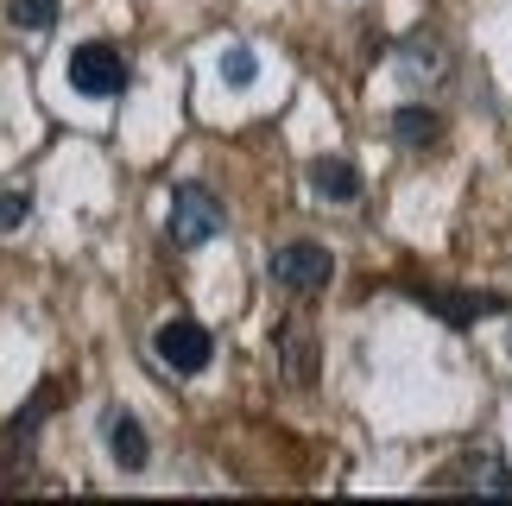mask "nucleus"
Returning <instances> with one entry per match:
<instances>
[{"label": "nucleus", "instance_id": "nucleus-5", "mask_svg": "<svg viewBox=\"0 0 512 506\" xmlns=\"http://www.w3.org/2000/svg\"><path fill=\"white\" fill-rule=\"evenodd\" d=\"M272 355H279L285 386H310L317 367H323V342H317V329H310L304 317H285L279 329H272Z\"/></svg>", "mask_w": 512, "mask_h": 506}, {"label": "nucleus", "instance_id": "nucleus-8", "mask_svg": "<svg viewBox=\"0 0 512 506\" xmlns=\"http://www.w3.org/2000/svg\"><path fill=\"white\" fill-rule=\"evenodd\" d=\"M424 304L437 310L449 329H468V323H481V317L512 310V298H500V291H424Z\"/></svg>", "mask_w": 512, "mask_h": 506}, {"label": "nucleus", "instance_id": "nucleus-3", "mask_svg": "<svg viewBox=\"0 0 512 506\" xmlns=\"http://www.w3.org/2000/svg\"><path fill=\"white\" fill-rule=\"evenodd\" d=\"M228 228V209L209 197L203 184H184V190H171V216H165V235L171 247H203L215 241Z\"/></svg>", "mask_w": 512, "mask_h": 506}, {"label": "nucleus", "instance_id": "nucleus-9", "mask_svg": "<svg viewBox=\"0 0 512 506\" xmlns=\"http://www.w3.org/2000/svg\"><path fill=\"white\" fill-rule=\"evenodd\" d=\"M304 184L317 190L323 203H361V171H354L348 159H310V171H304Z\"/></svg>", "mask_w": 512, "mask_h": 506}, {"label": "nucleus", "instance_id": "nucleus-4", "mask_svg": "<svg viewBox=\"0 0 512 506\" xmlns=\"http://www.w3.org/2000/svg\"><path fill=\"white\" fill-rule=\"evenodd\" d=\"M215 355V336L196 317H171L159 323V336H152V361L165 367V374H203Z\"/></svg>", "mask_w": 512, "mask_h": 506}, {"label": "nucleus", "instance_id": "nucleus-2", "mask_svg": "<svg viewBox=\"0 0 512 506\" xmlns=\"http://www.w3.org/2000/svg\"><path fill=\"white\" fill-rule=\"evenodd\" d=\"M64 76H70L76 95H89V102H114V95L127 89V57L114 51V45H102V38H89V45L70 51Z\"/></svg>", "mask_w": 512, "mask_h": 506}, {"label": "nucleus", "instance_id": "nucleus-12", "mask_svg": "<svg viewBox=\"0 0 512 506\" xmlns=\"http://www.w3.org/2000/svg\"><path fill=\"white\" fill-rule=\"evenodd\" d=\"M399 70L411 76V83H443L449 57H443V45H437V38H411V45H405V57H399Z\"/></svg>", "mask_w": 512, "mask_h": 506}, {"label": "nucleus", "instance_id": "nucleus-11", "mask_svg": "<svg viewBox=\"0 0 512 506\" xmlns=\"http://www.w3.org/2000/svg\"><path fill=\"white\" fill-rule=\"evenodd\" d=\"M437 133H443V121H437V108H424V102H405L399 114H392V140H399L405 152L437 146Z\"/></svg>", "mask_w": 512, "mask_h": 506}, {"label": "nucleus", "instance_id": "nucleus-7", "mask_svg": "<svg viewBox=\"0 0 512 506\" xmlns=\"http://www.w3.org/2000/svg\"><path fill=\"white\" fill-rule=\"evenodd\" d=\"M102 443H108V456L121 462L127 475H140L146 462H152V443H146V424L133 418V412H121V405H108L102 412Z\"/></svg>", "mask_w": 512, "mask_h": 506}, {"label": "nucleus", "instance_id": "nucleus-1", "mask_svg": "<svg viewBox=\"0 0 512 506\" xmlns=\"http://www.w3.org/2000/svg\"><path fill=\"white\" fill-rule=\"evenodd\" d=\"M329 279H336V253L323 241H291L272 253V285L291 291V298H323Z\"/></svg>", "mask_w": 512, "mask_h": 506}, {"label": "nucleus", "instance_id": "nucleus-6", "mask_svg": "<svg viewBox=\"0 0 512 506\" xmlns=\"http://www.w3.org/2000/svg\"><path fill=\"white\" fill-rule=\"evenodd\" d=\"M437 488H475V494H512V469L494 450H468L437 475Z\"/></svg>", "mask_w": 512, "mask_h": 506}, {"label": "nucleus", "instance_id": "nucleus-15", "mask_svg": "<svg viewBox=\"0 0 512 506\" xmlns=\"http://www.w3.org/2000/svg\"><path fill=\"white\" fill-rule=\"evenodd\" d=\"M7 19H13L19 32H45L51 19H57V0H13V7H7Z\"/></svg>", "mask_w": 512, "mask_h": 506}, {"label": "nucleus", "instance_id": "nucleus-13", "mask_svg": "<svg viewBox=\"0 0 512 506\" xmlns=\"http://www.w3.org/2000/svg\"><path fill=\"white\" fill-rule=\"evenodd\" d=\"M32 222V190L26 184H0V235H13V228Z\"/></svg>", "mask_w": 512, "mask_h": 506}, {"label": "nucleus", "instance_id": "nucleus-10", "mask_svg": "<svg viewBox=\"0 0 512 506\" xmlns=\"http://www.w3.org/2000/svg\"><path fill=\"white\" fill-rule=\"evenodd\" d=\"M51 393H57V386H38V393H32V405H26V418H13V424H7V437H0V462H7V469H13V462L26 469V450H32L38 424L51 418Z\"/></svg>", "mask_w": 512, "mask_h": 506}, {"label": "nucleus", "instance_id": "nucleus-14", "mask_svg": "<svg viewBox=\"0 0 512 506\" xmlns=\"http://www.w3.org/2000/svg\"><path fill=\"white\" fill-rule=\"evenodd\" d=\"M253 76H260V57H253L247 45H228L222 51V83L228 89H253Z\"/></svg>", "mask_w": 512, "mask_h": 506}]
</instances>
